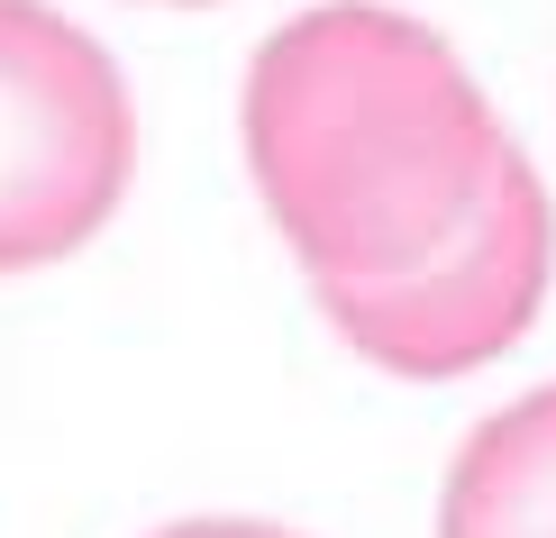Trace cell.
<instances>
[{"label":"cell","mask_w":556,"mask_h":538,"mask_svg":"<svg viewBox=\"0 0 556 538\" xmlns=\"http://www.w3.org/2000/svg\"><path fill=\"white\" fill-rule=\"evenodd\" d=\"M247 174L311 284L410 274L493 192L502 137L447 37L383 0H319L247 64Z\"/></svg>","instance_id":"obj_1"},{"label":"cell","mask_w":556,"mask_h":538,"mask_svg":"<svg viewBox=\"0 0 556 538\" xmlns=\"http://www.w3.org/2000/svg\"><path fill=\"white\" fill-rule=\"evenodd\" d=\"M137 174V101L110 46L46 0H0V274L74 255Z\"/></svg>","instance_id":"obj_2"},{"label":"cell","mask_w":556,"mask_h":538,"mask_svg":"<svg viewBox=\"0 0 556 538\" xmlns=\"http://www.w3.org/2000/svg\"><path fill=\"white\" fill-rule=\"evenodd\" d=\"M547 265H556V210H547L539 165L511 147L493 192L475 201V220L438 255H420L410 274H375V284H319V311L383 374L438 384V374L493 365L539 320Z\"/></svg>","instance_id":"obj_3"},{"label":"cell","mask_w":556,"mask_h":538,"mask_svg":"<svg viewBox=\"0 0 556 538\" xmlns=\"http://www.w3.org/2000/svg\"><path fill=\"white\" fill-rule=\"evenodd\" d=\"M438 538H556V384L502 402L456 448Z\"/></svg>","instance_id":"obj_4"},{"label":"cell","mask_w":556,"mask_h":538,"mask_svg":"<svg viewBox=\"0 0 556 538\" xmlns=\"http://www.w3.org/2000/svg\"><path fill=\"white\" fill-rule=\"evenodd\" d=\"M155 538H292L283 521H174V529H155Z\"/></svg>","instance_id":"obj_5"},{"label":"cell","mask_w":556,"mask_h":538,"mask_svg":"<svg viewBox=\"0 0 556 538\" xmlns=\"http://www.w3.org/2000/svg\"><path fill=\"white\" fill-rule=\"evenodd\" d=\"M182 10H192V0H182Z\"/></svg>","instance_id":"obj_6"}]
</instances>
